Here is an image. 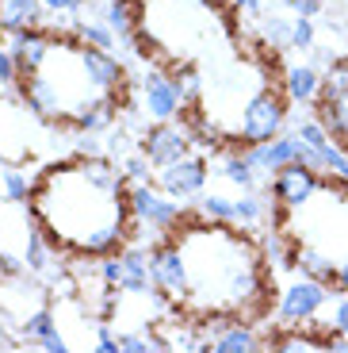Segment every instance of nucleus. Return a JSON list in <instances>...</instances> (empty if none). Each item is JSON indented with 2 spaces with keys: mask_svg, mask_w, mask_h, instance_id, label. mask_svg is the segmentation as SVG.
I'll return each instance as SVG.
<instances>
[{
  "mask_svg": "<svg viewBox=\"0 0 348 353\" xmlns=\"http://www.w3.org/2000/svg\"><path fill=\"white\" fill-rule=\"evenodd\" d=\"M100 188L122 192V173L104 158H80L73 165L50 169L43 185L31 192L35 200V219L50 230V239L69 246L80 257H107L127 239V215L131 203L127 196L119 200L88 203Z\"/></svg>",
  "mask_w": 348,
  "mask_h": 353,
  "instance_id": "nucleus-1",
  "label": "nucleus"
},
{
  "mask_svg": "<svg viewBox=\"0 0 348 353\" xmlns=\"http://www.w3.org/2000/svg\"><path fill=\"white\" fill-rule=\"evenodd\" d=\"M218 227H192L180 234V254L188 261V296L199 303V311H230V315H249V307H261L264 276L261 254L249 239Z\"/></svg>",
  "mask_w": 348,
  "mask_h": 353,
  "instance_id": "nucleus-2",
  "label": "nucleus"
},
{
  "mask_svg": "<svg viewBox=\"0 0 348 353\" xmlns=\"http://www.w3.org/2000/svg\"><path fill=\"white\" fill-rule=\"evenodd\" d=\"M283 119H287L283 97H279L276 88L264 85L261 92L241 108L237 127H234V139L230 142H234L237 150H245V146H252V142H268V139H276V134L283 131Z\"/></svg>",
  "mask_w": 348,
  "mask_h": 353,
  "instance_id": "nucleus-3",
  "label": "nucleus"
},
{
  "mask_svg": "<svg viewBox=\"0 0 348 353\" xmlns=\"http://www.w3.org/2000/svg\"><path fill=\"white\" fill-rule=\"evenodd\" d=\"M329 300H333L329 284L310 281V276H298L295 284H287V288L279 292L276 315H279V323H287V327L303 330V327H310V323H318V315H322V307Z\"/></svg>",
  "mask_w": 348,
  "mask_h": 353,
  "instance_id": "nucleus-4",
  "label": "nucleus"
},
{
  "mask_svg": "<svg viewBox=\"0 0 348 353\" xmlns=\"http://www.w3.org/2000/svg\"><path fill=\"white\" fill-rule=\"evenodd\" d=\"M322 181L325 176L318 173L314 165H306V161H291V165L276 169V176L268 181V192H272V200H276L283 212H295V208H303V203L322 188Z\"/></svg>",
  "mask_w": 348,
  "mask_h": 353,
  "instance_id": "nucleus-5",
  "label": "nucleus"
},
{
  "mask_svg": "<svg viewBox=\"0 0 348 353\" xmlns=\"http://www.w3.org/2000/svg\"><path fill=\"white\" fill-rule=\"evenodd\" d=\"M127 203H131V215H138L146 227H157V230H173L184 219L180 203H173V196L161 192V188H149L146 181L127 188Z\"/></svg>",
  "mask_w": 348,
  "mask_h": 353,
  "instance_id": "nucleus-6",
  "label": "nucleus"
},
{
  "mask_svg": "<svg viewBox=\"0 0 348 353\" xmlns=\"http://www.w3.org/2000/svg\"><path fill=\"white\" fill-rule=\"evenodd\" d=\"M207 158L203 154H184L180 161H168V165L157 169V188L161 192H168L173 200H188V196H199L203 185H207Z\"/></svg>",
  "mask_w": 348,
  "mask_h": 353,
  "instance_id": "nucleus-7",
  "label": "nucleus"
},
{
  "mask_svg": "<svg viewBox=\"0 0 348 353\" xmlns=\"http://www.w3.org/2000/svg\"><path fill=\"white\" fill-rule=\"evenodd\" d=\"M149 273H153V288H161L168 300H184L188 296V261H184L176 239L149 250Z\"/></svg>",
  "mask_w": 348,
  "mask_h": 353,
  "instance_id": "nucleus-8",
  "label": "nucleus"
},
{
  "mask_svg": "<svg viewBox=\"0 0 348 353\" xmlns=\"http://www.w3.org/2000/svg\"><path fill=\"white\" fill-rule=\"evenodd\" d=\"M142 154L161 169V165H168V161H180L184 154H192V134L184 131L180 123H173V119L153 123L146 131V139H142Z\"/></svg>",
  "mask_w": 348,
  "mask_h": 353,
  "instance_id": "nucleus-9",
  "label": "nucleus"
},
{
  "mask_svg": "<svg viewBox=\"0 0 348 353\" xmlns=\"http://www.w3.org/2000/svg\"><path fill=\"white\" fill-rule=\"evenodd\" d=\"M77 58H80L85 77L92 81L100 92L115 97V92L122 88V77H127V73H122L119 58H115L111 50H100V46H92V43H77Z\"/></svg>",
  "mask_w": 348,
  "mask_h": 353,
  "instance_id": "nucleus-10",
  "label": "nucleus"
},
{
  "mask_svg": "<svg viewBox=\"0 0 348 353\" xmlns=\"http://www.w3.org/2000/svg\"><path fill=\"white\" fill-rule=\"evenodd\" d=\"M8 50L16 54V65H19V77H31L46 65L54 50V39L46 35L43 27H27V31H8Z\"/></svg>",
  "mask_w": 348,
  "mask_h": 353,
  "instance_id": "nucleus-11",
  "label": "nucleus"
},
{
  "mask_svg": "<svg viewBox=\"0 0 348 353\" xmlns=\"http://www.w3.org/2000/svg\"><path fill=\"white\" fill-rule=\"evenodd\" d=\"M142 108H146V115L153 123L176 119V112H180L184 104H180V97H176L173 77H165V73H146V81H142Z\"/></svg>",
  "mask_w": 348,
  "mask_h": 353,
  "instance_id": "nucleus-12",
  "label": "nucleus"
},
{
  "mask_svg": "<svg viewBox=\"0 0 348 353\" xmlns=\"http://www.w3.org/2000/svg\"><path fill=\"white\" fill-rule=\"evenodd\" d=\"M119 265H122V281L119 292L127 296H153V273H149V250L142 246H127L119 250Z\"/></svg>",
  "mask_w": 348,
  "mask_h": 353,
  "instance_id": "nucleus-13",
  "label": "nucleus"
},
{
  "mask_svg": "<svg viewBox=\"0 0 348 353\" xmlns=\"http://www.w3.org/2000/svg\"><path fill=\"white\" fill-rule=\"evenodd\" d=\"M291 265H295L303 276H310V281H322V284H329V288H337V261H333L325 250L310 246V242H298V246L291 250Z\"/></svg>",
  "mask_w": 348,
  "mask_h": 353,
  "instance_id": "nucleus-14",
  "label": "nucleus"
},
{
  "mask_svg": "<svg viewBox=\"0 0 348 353\" xmlns=\"http://www.w3.org/2000/svg\"><path fill=\"white\" fill-rule=\"evenodd\" d=\"M46 23L43 0H0V31H27Z\"/></svg>",
  "mask_w": 348,
  "mask_h": 353,
  "instance_id": "nucleus-15",
  "label": "nucleus"
},
{
  "mask_svg": "<svg viewBox=\"0 0 348 353\" xmlns=\"http://www.w3.org/2000/svg\"><path fill=\"white\" fill-rule=\"evenodd\" d=\"M322 77L325 73H318V65H291L283 73V92L295 104H318V97H322Z\"/></svg>",
  "mask_w": 348,
  "mask_h": 353,
  "instance_id": "nucleus-16",
  "label": "nucleus"
},
{
  "mask_svg": "<svg viewBox=\"0 0 348 353\" xmlns=\"http://www.w3.org/2000/svg\"><path fill=\"white\" fill-rule=\"evenodd\" d=\"M138 16H142V0H104V8H100V19L119 39H131L138 31Z\"/></svg>",
  "mask_w": 348,
  "mask_h": 353,
  "instance_id": "nucleus-17",
  "label": "nucleus"
},
{
  "mask_svg": "<svg viewBox=\"0 0 348 353\" xmlns=\"http://www.w3.org/2000/svg\"><path fill=\"white\" fill-rule=\"evenodd\" d=\"M252 350H264V338H257V330H252L245 319L230 323V327L210 342V353H252Z\"/></svg>",
  "mask_w": 348,
  "mask_h": 353,
  "instance_id": "nucleus-18",
  "label": "nucleus"
},
{
  "mask_svg": "<svg viewBox=\"0 0 348 353\" xmlns=\"http://www.w3.org/2000/svg\"><path fill=\"white\" fill-rule=\"evenodd\" d=\"M111 119H115V97H104V100H96V104H85V108H77V112L69 115V123L77 127V131H104V127H111Z\"/></svg>",
  "mask_w": 348,
  "mask_h": 353,
  "instance_id": "nucleus-19",
  "label": "nucleus"
},
{
  "mask_svg": "<svg viewBox=\"0 0 348 353\" xmlns=\"http://www.w3.org/2000/svg\"><path fill=\"white\" fill-rule=\"evenodd\" d=\"M218 176H226L230 185H237L241 192H245V188H252L257 181H261V173L252 169V161L245 158V150H237V146H234V150H230L222 161H218Z\"/></svg>",
  "mask_w": 348,
  "mask_h": 353,
  "instance_id": "nucleus-20",
  "label": "nucleus"
},
{
  "mask_svg": "<svg viewBox=\"0 0 348 353\" xmlns=\"http://www.w3.org/2000/svg\"><path fill=\"white\" fill-rule=\"evenodd\" d=\"M261 39L272 50H291V19L279 12H261Z\"/></svg>",
  "mask_w": 348,
  "mask_h": 353,
  "instance_id": "nucleus-21",
  "label": "nucleus"
},
{
  "mask_svg": "<svg viewBox=\"0 0 348 353\" xmlns=\"http://www.w3.org/2000/svg\"><path fill=\"white\" fill-rule=\"evenodd\" d=\"M69 27L80 43H92V46H100V50H115V39L119 35H115L104 19H69Z\"/></svg>",
  "mask_w": 348,
  "mask_h": 353,
  "instance_id": "nucleus-22",
  "label": "nucleus"
},
{
  "mask_svg": "<svg viewBox=\"0 0 348 353\" xmlns=\"http://www.w3.org/2000/svg\"><path fill=\"white\" fill-rule=\"evenodd\" d=\"M23 265L31 273H43L46 265H50V246H46V234L39 227L27 230V242H23Z\"/></svg>",
  "mask_w": 348,
  "mask_h": 353,
  "instance_id": "nucleus-23",
  "label": "nucleus"
},
{
  "mask_svg": "<svg viewBox=\"0 0 348 353\" xmlns=\"http://www.w3.org/2000/svg\"><path fill=\"white\" fill-rule=\"evenodd\" d=\"M318 100H348V58H337V62L325 70L322 97Z\"/></svg>",
  "mask_w": 348,
  "mask_h": 353,
  "instance_id": "nucleus-24",
  "label": "nucleus"
},
{
  "mask_svg": "<svg viewBox=\"0 0 348 353\" xmlns=\"http://www.w3.org/2000/svg\"><path fill=\"white\" fill-rule=\"evenodd\" d=\"M199 212H203V219H215V223H237V200L207 192L199 200Z\"/></svg>",
  "mask_w": 348,
  "mask_h": 353,
  "instance_id": "nucleus-25",
  "label": "nucleus"
},
{
  "mask_svg": "<svg viewBox=\"0 0 348 353\" xmlns=\"http://www.w3.org/2000/svg\"><path fill=\"white\" fill-rule=\"evenodd\" d=\"M19 330H23L27 342H35V345H39L46 334H54V330H58V319H54L50 307H39V311H31V315L23 319V327H19Z\"/></svg>",
  "mask_w": 348,
  "mask_h": 353,
  "instance_id": "nucleus-26",
  "label": "nucleus"
},
{
  "mask_svg": "<svg viewBox=\"0 0 348 353\" xmlns=\"http://www.w3.org/2000/svg\"><path fill=\"white\" fill-rule=\"evenodd\" d=\"M173 85H176L180 104H199L203 100V81H199V73H195L192 65H180V70L173 73Z\"/></svg>",
  "mask_w": 348,
  "mask_h": 353,
  "instance_id": "nucleus-27",
  "label": "nucleus"
},
{
  "mask_svg": "<svg viewBox=\"0 0 348 353\" xmlns=\"http://www.w3.org/2000/svg\"><path fill=\"white\" fill-rule=\"evenodd\" d=\"M264 215H268V208H264V200L252 188H245L241 196H237V223H245V227H252V223H264Z\"/></svg>",
  "mask_w": 348,
  "mask_h": 353,
  "instance_id": "nucleus-28",
  "label": "nucleus"
},
{
  "mask_svg": "<svg viewBox=\"0 0 348 353\" xmlns=\"http://www.w3.org/2000/svg\"><path fill=\"white\" fill-rule=\"evenodd\" d=\"M4 196H8L12 203H19V200H27V196L35 192V188H31V181H27L23 173H19V169H4Z\"/></svg>",
  "mask_w": 348,
  "mask_h": 353,
  "instance_id": "nucleus-29",
  "label": "nucleus"
},
{
  "mask_svg": "<svg viewBox=\"0 0 348 353\" xmlns=\"http://www.w3.org/2000/svg\"><path fill=\"white\" fill-rule=\"evenodd\" d=\"M291 50H314V19L310 16L291 19Z\"/></svg>",
  "mask_w": 348,
  "mask_h": 353,
  "instance_id": "nucleus-30",
  "label": "nucleus"
},
{
  "mask_svg": "<svg viewBox=\"0 0 348 353\" xmlns=\"http://www.w3.org/2000/svg\"><path fill=\"white\" fill-rule=\"evenodd\" d=\"M149 165H153V161H149L146 154H131V158H122V176L134 181V185H142V181H149Z\"/></svg>",
  "mask_w": 348,
  "mask_h": 353,
  "instance_id": "nucleus-31",
  "label": "nucleus"
},
{
  "mask_svg": "<svg viewBox=\"0 0 348 353\" xmlns=\"http://www.w3.org/2000/svg\"><path fill=\"white\" fill-rule=\"evenodd\" d=\"M12 85H19L16 54H12V50H0V88H12Z\"/></svg>",
  "mask_w": 348,
  "mask_h": 353,
  "instance_id": "nucleus-32",
  "label": "nucleus"
},
{
  "mask_svg": "<svg viewBox=\"0 0 348 353\" xmlns=\"http://www.w3.org/2000/svg\"><path fill=\"white\" fill-rule=\"evenodd\" d=\"M322 330H340V334H348V292L333 303V315H329V323H325Z\"/></svg>",
  "mask_w": 348,
  "mask_h": 353,
  "instance_id": "nucleus-33",
  "label": "nucleus"
},
{
  "mask_svg": "<svg viewBox=\"0 0 348 353\" xmlns=\"http://www.w3.org/2000/svg\"><path fill=\"white\" fill-rule=\"evenodd\" d=\"M43 4H46V12H54V16H77L88 0H43Z\"/></svg>",
  "mask_w": 348,
  "mask_h": 353,
  "instance_id": "nucleus-34",
  "label": "nucleus"
},
{
  "mask_svg": "<svg viewBox=\"0 0 348 353\" xmlns=\"http://www.w3.org/2000/svg\"><path fill=\"white\" fill-rule=\"evenodd\" d=\"M283 4H287V8L295 12V16H310V19L325 8V0H283Z\"/></svg>",
  "mask_w": 348,
  "mask_h": 353,
  "instance_id": "nucleus-35",
  "label": "nucleus"
},
{
  "mask_svg": "<svg viewBox=\"0 0 348 353\" xmlns=\"http://www.w3.org/2000/svg\"><path fill=\"white\" fill-rule=\"evenodd\" d=\"M96 350H104V353H119V338L111 334V327H96Z\"/></svg>",
  "mask_w": 348,
  "mask_h": 353,
  "instance_id": "nucleus-36",
  "label": "nucleus"
},
{
  "mask_svg": "<svg viewBox=\"0 0 348 353\" xmlns=\"http://www.w3.org/2000/svg\"><path fill=\"white\" fill-rule=\"evenodd\" d=\"M39 350H46V353H61V350H69V342H65V338H61L58 330H54V334H46L43 342H39Z\"/></svg>",
  "mask_w": 348,
  "mask_h": 353,
  "instance_id": "nucleus-37",
  "label": "nucleus"
},
{
  "mask_svg": "<svg viewBox=\"0 0 348 353\" xmlns=\"http://www.w3.org/2000/svg\"><path fill=\"white\" fill-rule=\"evenodd\" d=\"M19 269H23V261H19V257H12L8 250H0V273H8V276H16Z\"/></svg>",
  "mask_w": 348,
  "mask_h": 353,
  "instance_id": "nucleus-38",
  "label": "nucleus"
},
{
  "mask_svg": "<svg viewBox=\"0 0 348 353\" xmlns=\"http://www.w3.org/2000/svg\"><path fill=\"white\" fill-rule=\"evenodd\" d=\"M237 12H252V16H261L264 12V0H230Z\"/></svg>",
  "mask_w": 348,
  "mask_h": 353,
  "instance_id": "nucleus-39",
  "label": "nucleus"
},
{
  "mask_svg": "<svg viewBox=\"0 0 348 353\" xmlns=\"http://www.w3.org/2000/svg\"><path fill=\"white\" fill-rule=\"evenodd\" d=\"M337 292H348V257L337 265Z\"/></svg>",
  "mask_w": 348,
  "mask_h": 353,
  "instance_id": "nucleus-40",
  "label": "nucleus"
}]
</instances>
